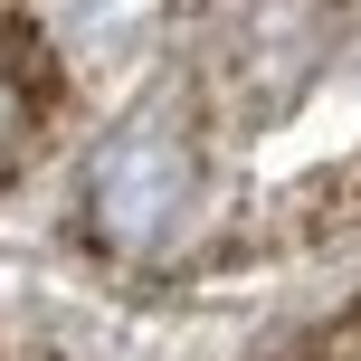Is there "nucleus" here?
I'll return each instance as SVG.
<instances>
[{"label": "nucleus", "instance_id": "obj_1", "mask_svg": "<svg viewBox=\"0 0 361 361\" xmlns=\"http://www.w3.org/2000/svg\"><path fill=\"white\" fill-rule=\"evenodd\" d=\"M86 209H95V238L105 247H152L180 209H190V143L171 124H133L95 152L86 171Z\"/></svg>", "mask_w": 361, "mask_h": 361}, {"label": "nucleus", "instance_id": "obj_2", "mask_svg": "<svg viewBox=\"0 0 361 361\" xmlns=\"http://www.w3.org/2000/svg\"><path fill=\"white\" fill-rule=\"evenodd\" d=\"M324 361H361V324H343V333H333V352Z\"/></svg>", "mask_w": 361, "mask_h": 361}, {"label": "nucleus", "instance_id": "obj_3", "mask_svg": "<svg viewBox=\"0 0 361 361\" xmlns=\"http://www.w3.org/2000/svg\"><path fill=\"white\" fill-rule=\"evenodd\" d=\"M10 133H19V95L0 86V143H10Z\"/></svg>", "mask_w": 361, "mask_h": 361}]
</instances>
